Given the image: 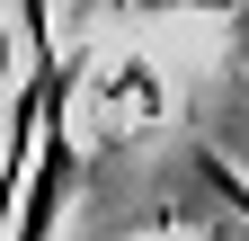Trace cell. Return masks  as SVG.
Wrapping results in <instances>:
<instances>
[{
	"mask_svg": "<svg viewBox=\"0 0 249 241\" xmlns=\"http://www.w3.org/2000/svg\"><path fill=\"white\" fill-rule=\"evenodd\" d=\"M71 107V99H62ZM62 107L45 116V152L27 161V188H18V205H9V241H53V215H62V197H71V134H62Z\"/></svg>",
	"mask_w": 249,
	"mask_h": 241,
	"instance_id": "cell-1",
	"label": "cell"
},
{
	"mask_svg": "<svg viewBox=\"0 0 249 241\" xmlns=\"http://www.w3.org/2000/svg\"><path fill=\"white\" fill-rule=\"evenodd\" d=\"M107 116H116V125H151V116H160V80H151L142 63H116V80H107Z\"/></svg>",
	"mask_w": 249,
	"mask_h": 241,
	"instance_id": "cell-2",
	"label": "cell"
},
{
	"mask_svg": "<svg viewBox=\"0 0 249 241\" xmlns=\"http://www.w3.org/2000/svg\"><path fill=\"white\" fill-rule=\"evenodd\" d=\"M71 9H116V18H231L240 0H71Z\"/></svg>",
	"mask_w": 249,
	"mask_h": 241,
	"instance_id": "cell-3",
	"label": "cell"
},
{
	"mask_svg": "<svg viewBox=\"0 0 249 241\" xmlns=\"http://www.w3.org/2000/svg\"><path fill=\"white\" fill-rule=\"evenodd\" d=\"M196 170H205V188H213V197H231V215L249 223V170H231L223 152H196Z\"/></svg>",
	"mask_w": 249,
	"mask_h": 241,
	"instance_id": "cell-4",
	"label": "cell"
}]
</instances>
